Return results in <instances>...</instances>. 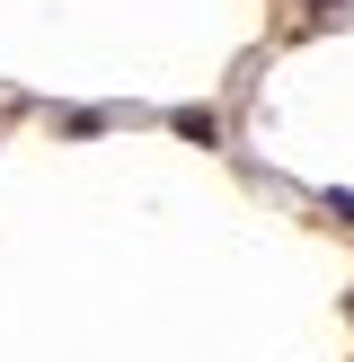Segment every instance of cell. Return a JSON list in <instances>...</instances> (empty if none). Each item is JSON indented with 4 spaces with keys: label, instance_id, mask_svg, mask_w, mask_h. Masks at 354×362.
<instances>
[{
    "label": "cell",
    "instance_id": "6da1fadb",
    "mask_svg": "<svg viewBox=\"0 0 354 362\" xmlns=\"http://www.w3.org/2000/svg\"><path fill=\"white\" fill-rule=\"evenodd\" d=\"M169 124H177V133L195 141V151H212V141H222V115H212V106H177Z\"/></svg>",
    "mask_w": 354,
    "mask_h": 362
},
{
    "label": "cell",
    "instance_id": "7a4b0ae2",
    "mask_svg": "<svg viewBox=\"0 0 354 362\" xmlns=\"http://www.w3.org/2000/svg\"><path fill=\"white\" fill-rule=\"evenodd\" d=\"M62 133H80V141H88V133H106V106H71V115H62Z\"/></svg>",
    "mask_w": 354,
    "mask_h": 362
},
{
    "label": "cell",
    "instance_id": "3957f363",
    "mask_svg": "<svg viewBox=\"0 0 354 362\" xmlns=\"http://www.w3.org/2000/svg\"><path fill=\"white\" fill-rule=\"evenodd\" d=\"M328 212H336V221L354 230V194H336V186H328Z\"/></svg>",
    "mask_w": 354,
    "mask_h": 362
},
{
    "label": "cell",
    "instance_id": "277c9868",
    "mask_svg": "<svg viewBox=\"0 0 354 362\" xmlns=\"http://www.w3.org/2000/svg\"><path fill=\"white\" fill-rule=\"evenodd\" d=\"M354 9V0H310V18H346Z\"/></svg>",
    "mask_w": 354,
    "mask_h": 362
}]
</instances>
